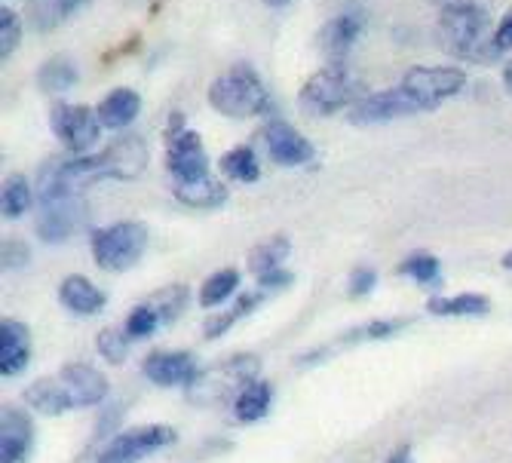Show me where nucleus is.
Wrapping results in <instances>:
<instances>
[{
    "label": "nucleus",
    "instance_id": "45",
    "mask_svg": "<svg viewBox=\"0 0 512 463\" xmlns=\"http://www.w3.org/2000/svg\"><path fill=\"white\" fill-rule=\"evenodd\" d=\"M503 267H506V270H512V252H509V255H503Z\"/></svg>",
    "mask_w": 512,
    "mask_h": 463
},
{
    "label": "nucleus",
    "instance_id": "3",
    "mask_svg": "<svg viewBox=\"0 0 512 463\" xmlns=\"http://www.w3.org/2000/svg\"><path fill=\"white\" fill-rule=\"evenodd\" d=\"M368 92L362 80H356L347 65H325L319 68L298 92V105L310 117H332L341 108H353L359 99H365Z\"/></svg>",
    "mask_w": 512,
    "mask_h": 463
},
{
    "label": "nucleus",
    "instance_id": "11",
    "mask_svg": "<svg viewBox=\"0 0 512 463\" xmlns=\"http://www.w3.org/2000/svg\"><path fill=\"white\" fill-rule=\"evenodd\" d=\"M411 114H421V108L411 102V96L402 86H393L381 92H368L365 99H359L350 108L347 120L356 126H375V123H390L399 117H411Z\"/></svg>",
    "mask_w": 512,
    "mask_h": 463
},
{
    "label": "nucleus",
    "instance_id": "10",
    "mask_svg": "<svg viewBox=\"0 0 512 463\" xmlns=\"http://www.w3.org/2000/svg\"><path fill=\"white\" fill-rule=\"evenodd\" d=\"M86 221V206L80 194L37 203V237L43 243H62L74 237Z\"/></svg>",
    "mask_w": 512,
    "mask_h": 463
},
{
    "label": "nucleus",
    "instance_id": "35",
    "mask_svg": "<svg viewBox=\"0 0 512 463\" xmlns=\"http://www.w3.org/2000/svg\"><path fill=\"white\" fill-rule=\"evenodd\" d=\"M22 43V19L13 13V7L0 10V59H13V53Z\"/></svg>",
    "mask_w": 512,
    "mask_h": 463
},
{
    "label": "nucleus",
    "instance_id": "8",
    "mask_svg": "<svg viewBox=\"0 0 512 463\" xmlns=\"http://www.w3.org/2000/svg\"><path fill=\"white\" fill-rule=\"evenodd\" d=\"M50 126H53V135L74 157L89 154L92 145L99 142V132H102V120L96 111L86 108V105H65V102L53 105Z\"/></svg>",
    "mask_w": 512,
    "mask_h": 463
},
{
    "label": "nucleus",
    "instance_id": "39",
    "mask_svg": "<svg viewBox=\"0 0 512 463\" xmlns=\"http://www.w3.org/2000/svg\"><path fill=\"white\" fill-rule=\"evenodd\" d=\"M375 283H378V273L371 270V267H356L353 273H350V286H347V292L353 295V298H362V295H368L371 289H375Z\"/></svg>",
    "mask_w": 512,
    "mask_h": 463
},
{
    "label": "nucleus",
    "instance_id": "38",
    "mask_svg": "<svg viewBox=\"0 0 512 463\" xmlns=\"http://www.w3.org/2000/svg\"><path fill=\"white\" fill-rule=\"evenodd\" d=\"M31 261V252L22 240H4V252H0V264L4 270H22Z\"/></svg>",
    "mask_w": 512,
    "mask_h": 463
},
{
    "label": "nucleus",
    "instance_id": "41",
    "mask_svg": "<svg viewBox=\"0 0 512 463\" xmlns=\"http://www.w3.org/2000/svg\"><path fill=\"white\" fill-rule=\"evenodd\" d=\"M292 280H295V276L289 273V270H283V267H279V270H273V273H267V276H261V286L264 289H286V286H292Z\"/></svg>",
    "mask_w": 512,
    "mask_h": 463
},
{
    "label": "nucleus",
    "instance_id": "2",
    "mask_svg": "<svg viewBox=\"0 0 512 463\" xmlns=\"http://www.w3.org/2000/svg\"><path fill=\"white\" fill-rule=\"evenodd\" d=\"M206 99L218 114L234 117V120L258 117V114H267L273 108L261 74L246 62H237L234 68L218 74L206 92Z\"/></svg>",
    "mask_w": 512,
    "mask_h": 463
},
{
    "label": "nucleus",
    "instance_id": "43",
    "mask_svg": "<svg viewBox=\"0 0 512 463\" xmlns=\"http://www.w3.org/2000/svg\"><path fill=\"white\" fill-rule=\"evenodd\" d=\"M503 86H506V92H512V62H506V68H503Z\"/></svg>",
    "mask_w": 512,
    "mask_h": 463
},
{
    "label": "nucleus",
    "instance_id": "4",
    "mask_svg": "<svg viewBox=\"0 0 512 463\" xmlns=\"http://www.w3.org/2000/svg\"><path fill=\"white\" fill-rule=\"evenodd\" d=\"M258 372H261L258 356H252V353L227 356V359L203 368V372H197V378L184 387V393H188V399L194 405H215L230 396L237 399L252 381H258Z\"/></svg>",
    "mask_w": 512,
    "mask_h": 463
},
{
    "label": "nucleus",
    "instance_id": "44",
    "mask_svg": "<svg viewBox=\"0 0 512 463\" xmlns=\"http://www.w3.org/2000/svg\"><path fill=\"white\" fill-rule=\"evenodd\" d=\"M264 4H267L270 10H279V7H289L292 0H264Z\"/></svg>",
    "mask_w": 512,
    "mask_h": 463
},
{
    "label": "nucleus",
    "instance_id": "27",
    "mask_svg": "<svg viewBox=\"0 0 512 463\" xmlns=\"http://www.w3.org/2000/svg\"><path fill=\"white\" fill-rule=\"evenodd\" d=\"M427 310L433 316H482L491 310L488 295H473V292H463L454 298H430Z\"/></svg>",
    "mask_w": 512,
    "mask_h": 463
},
{
    "label": "nucleus",
    "instance_id": "24",
    "mask_svg": "<svg viewBox=\"0 0 512 463\" xmlns=\"http://www.w3.org/2000/svg\"><path fill=\"white\" fill-rule=\"evenodd\" d=\"M77 83V65L68 56H53L37 68V86L46 96H59Z\"/></svg>",
    "mask_w": 512,
    "mask_h": 463
},
{
    "label": "nucleus",
    "instance_id": "31",
    "mask_svg": "<svg viewBox=\"0 0 512 463\" xmlns=\"http://www.w3.org/2000/svg\"><path fill=\"white\" fill-rule=\"evenodd\" d=\"M399 273L402 276H411V280L421 283V286H439L442 283V264L430 252H414V255H408L399 264Z\"/></svg>",
    "mask_w": 512,
    "mask_h": 463
},
{
    "label": "nucleus",
    "instance_id": "23",
    "mask_svg": "<svg viewBox=\"0 0 512 463\" xmlns=\"http://www.w3.org/2000/svg\"><path fill=\"white\" fill-rule=\"evenodd\" d=\"M172 194L178 203L194 206V209H218L221 203H227V188L215 178H206L197 184H175Z\"/></svg>",
    "mask_w": 512,
    "mask_h": 463
},
{
    "label": "nucleus",
    "instance_id": "30",
    "mask_svg": "<svg viewBox=\"0 0 512 463\" xmlns=\"http://www.w3.org/2000/svg\"><path fill=\"white\" fill-rule=\"evenodd\" d=\"M188 298H191L188 286L175 283V286H166V289L154 292L151 298H145V304L160 316L163 326H169V322H175L184 313V307H188Z\"/></svg>",
    "mask_w": 512,
    "mask_h": 463
},
{
    "label": "nucleus",
    "instance_id": "42",
    "mask_svg": "<svg viewBox=\"0 0 512 463\" xmlns=\"http://www.w3.org/2000/svg\"><path fill=\"white\" fill-rule=\"evenodd\" d=\"M387 463H411V448H408V445L396 448V451L390 454V460H387Z\"/></svg>",
    "mask_w": 512,
    "mask_h": 463
},
{
    "label": "nucleus",
    "instance_id": "36",
    "mask_svg": "<svg viewBox=\"0 0 512 463\" xmlns=\"http://www.w3.org/2000/svg\"><path fill=\"white\" fill-rule=\"evenodd\" d=\"M163 326V322H160V316L142 301V304H138L129 316H126V335L132 338V341H142V338H151L157 329Z\"/></svg>",
    "mask_w": 512,
    "mask_h": 463
},
{
    "label": "nucleus",
    "instance_id": "40",
    "mask_svg": "<svg viewBox=\"0 0 512 463\" xmlns=\"http://www.w3.org/2000/svg\"><path fill=\"white\" fill-rule=\"evenodd\" d=\"M494 46H497L500 53L512 50V13L503 16V22L497 25V31H494Z\"/></svg>",
    "mask_w": 512,
    "mask_h": 463
},
{
    "label": "nucleus",
    "instance_id": "15",
    "mask_svg": "<svg viewBox=\"0 0 512 463\" xmlns=\"http://www.w3.org/2000/svg\"><path fill=\"white\" fill-rule=\"evenodd\" d=\"M59 378L65 381L71 399L77 408H92V405H102L111 393V384L108 378L99 372L96 365H89V362H68Z\"/></svg>",
    "mask_w": 512,
    "mask_h": 463
},
{
    "label": "nucleus",
    "instance_id": "14",
    "mask_svg": "<svg viewBox=\"0 0 512 463\" xmlns=\"http://www.w3.org/2000/svg\"><path fill=\"white\" fill-rule=\"evenodd\" d=\"M142 372L157 387H188L197 378V359L184 350H154L145 356Z\"/></svg>",
    "mask_w": 512,
    "mask_h": 463
},
{
    "label": "nucleus",
    "instance_id": "5",
    "mask_svg": "<svg viewBox=\"0 0 512 463\" xmlns=\"http://www.w3.org/2000/svg\"><path fill=\"white\" fill-rule=\"evenodd\" d=\"M92 258L108 273H123L138 258L145 255L148 246V227L142 221H117L111 227H99L89 234Z\"/></svg>",
    "mask_w": 512,
    "mask_h": 463
},
{
    "label": "nucleus",
    "instance_id": "20",
    "mask_svg": "<svg viewBox=\"0 0 512 463\" xmlns=\"http://www.w3.org/2000/svg\"><path fill=\"white\" fill-rule=\"evenodd\" d=\"M59 298L77 316H96V313L105 310V301H108L99 286H92L86 276H77V273H71V276H65V280H62Z\"/></svg>",
    "mask_w": 512,
    "mask_h": 463
},
{
    "label": "nucleus",
    "instance_id": "26",
    "mask_svg": "<svg viewBox=\"0 0 512 463\" xmlns=\"http://www.w3.org/2000/svg\"><path fill=\"white\" fill-rule=\"evenodd\" d=\"M289 249H292L289 237H270V240H264L261 246H255L249 252V270L261 280V276H267V273L283 267V261L289 258Z\"/></svg>",
    "mask_w": 512,
    "mask_h": 463
},
{
    "label": "nucleus",
    "instance_id": "7",
    "mask_svg": "<svg viewBox=\"0 0 512 463\" xmlns=\"http://www.w3.org/2000/svg\"><path fill=\"white\" fill-rule=\"evenodd\" d=\"M399 86L421 111H433L467 86V74L454 65H417L405 71Z\"/></svg>",
    "mask_w": 512,
    "mask_h": 463
},
{
    "label": "nucleus",
    "instance_id": "21",
    "mask_svg": "<svg viewBox=\"0 0 512 463\" xmlns=\"http://www.w3.org/2000/svg\"><path fill=\"white\" fill-rule=\"evenodd\" d=\"M25 402L31 408H37L40 414H50V418H59V414L77 408L62 378H40V381H34L25 390Z\"/></svg>",
    "mask_w": 512,
    "mask_h": 463
},
{
    "label": "nucleus",
    "instance_id": "16",
    "mask_svg": "<svg viewBox=\"0 0 512 463\" xmlns=\"http://www.w3.org/2000/svg\"><path fill=\"white\" fill-rule=\"evenodd\" d=\"M34 448V424L22 408L0 414V463H28Z\"/></svg>",
    "mask_w": 512,
    "mask_h": 463
},
{
    "label": "nucleus",
    "instance_id": "6",
    "mask_svg": "<svg viewBox=\"0 0 512 463\" xmlns=\"http://www.w3.org/2000/svg\"><path fill=\"white\" fill-rule=\"evenodd\" d=\"M166 169L175 184H197L212 178L203 138L184 126V117L178 111L169 117V129H166Z\"/></svg>",
    "mask_w": 512,
    "mask_h": 463
},
{
    "label": "nucleus",
    "instance_id": "9",
    "mask_svg": "<svg viewBox=\"0 0 512 463\" xmlns=\"http://www.w3.org/2000/svg\"><path fill=\"white\" fill-rule=\"evenodd\" d=\"M178 439V433L166 424H151V427H135V430H126L120 436H114L102 454L96 457V463H138L145 460L148 454L172 445Z\"/></svg>",
    "mask_w": 512,
    "mask_h": 463
},
{
    "label": "nucleus",
    "instance_id": "34",
    "mask_svg": "<svg viewBox=\"0 0 512 463\" xmlns=\"http://www.w3.org/2000/svg\"><path fill=\"white\" fill-rule=\"evenodd\" d=\"M129 335H126V329H105V332H99V338H96V350H99V356L105 359V362H111V365H120V362H126V356H129Z\"/></svg>",
    "mask_w": 512,
    "mask_h": 463
},
{
    "label": "nucleus",
    "instance_id": "25",
    "mask_svg": "<svg viewBox=\"0 0 512 463\" xmlns=\"http://www.w3.org/2000/svg\"><path fill=\"white\" fill-rule=\"evenodd\" d=\"M273 402V387L267 381H252L237 399H234V414L240 424H255L270 411Z\"/></svg>",
    "mask_w": 512,
    "mask_h": 463
},
{
    "label": "nucleus",
    "instance_id": "18",
    "mask_svg": "<svg viewBox=\"0 0 512 463\" xmlns=\"http://www.w3.org/2000/svg\"><path fill=\"white\" fill-rule=\"evenodd\" d=\"M31 359V332L19 319H4L0 322V375L16 378L25 372Z\"/></svg>",
    "mask_w": 512,
    "mask_h": 463
},
{
    "label": "nucleus",
    "instance_id": "32",
    "mask_svg": "<svg viewBox=\"0 0 512 463\" xmlns=\"http://www.w3.org/2000/svg\"><path fill=\"white\" fill-rule=\"evenodd\" d=\"M237 286H240V273H237L234 267H224V270L212 273L209 280L203 283V289H200V304H203V307L224 304L230 295L237 292Z\"/></svg>",
    "mask_w": 512,
    "mask_h": 463
},
{
    "label": "nucleus",
    "instance_id": "28",
    "mask_svg": "<svg viewBox=\"0 0 512 463\" xmlns=\"http://www.w3.org/2000/svg\"><path fill=\"white\" fill-rule=\"evenodd\" d=\"M258 304H261V295H258V292H246V295H240V298L234 301V307H227L224 313H218L215 319H209V322H206L203 338L215 341V338L227 335V332H230V326H237V322H240L243 316H249Z\"/></svg>",
    "mask_w": 512,
    "mask_h": 463
},
{
    "label": "nucleus",
    "instance_id": "37",
    "mask_svg": "<svg viewBox=\"0 0 512 463\" xmlns=\"http://www.w3.org/2000/svg\"><path fill=\"white\" fill-rule=\"evenodd\" d=\"M405 319H384V322H365L362 329H353L347 335H341V344H353V341H378L387 335H396L399 329H405Z\"/></svg>",
    "mask_w": 512,
    "mask_h": 463
},
{
    "label": "nucleus",
    "instance_id": "13",
    "mask_svg": "<svg viewBox=\"0 0 512 463\" xmlns=\"http://www.w3.org/2000/svg\"><path fill=\"white\" fill-rule=\"evenodd\" d=\"M261 135H264L267 154L276 166H304L313 160V145L295 126L283 120H270Z\"/></svg>",
    "mask_w": 512,
    "mask_h": 463
},
{
    "label": "nucleus",
    "instance_id": "1",
    "mask_svg": "<svg viewBox=\"0 0 512 463\" xmlns=\"http://www.w3.org/2000/svg\"><path fill=\"white\" fill-rule=\"evenodd\" d=\"M436 37L448 56L463 59V62L491 65L500 56V50L494 46L491 16L485 7L473 4V0H460V4L442 7Z\"/></svg>",
    "mask_w": 512,
    "mask_h": 463
},
{
    "label": "nucleus",
    "instance_id": "12",
    "mask_svg": "<svg viewBox=\"0 0 512 463\" xmlns=\"http://www.w3.org/2000/svg\"><path fill=\"white\" fill-rule=\"evenodd\" d=\"M99 157L105 166V178L117 181H135L148 169V145L142 135H120Z\"/></svg>",
    "mask_w": 512,
    "mask_h": 463
},
{
    "label": "nucleus",
    "instance_id": "17",
    "mask_svg": "<svg viewBox=\"0 0 512 463\" xmlns=\"http://www.w3.org/2000/svg\"><path fill=\"white\" fill-rule=\"evenodd\" d=\"M359 31H362V22L353 13H341V16L329 19L316 34L319 53L329 59V65H347V53L356 43Z\"/></svg>",
    "mask_w": 512,
    "mask_h": 463
},
{
    "label": "nucleus",
    "instance_id": "29",
    "mask_svg": "<svg viewBox=\"0 0 512 463\" xmlns=\"http://www.w3.org/2000/svg\"><path fill=\"white\" fill-rule=\"evenodd\" d=\"M218 166H221V172L227 178L243 181V184H252V181L261 178V163H258V157H255V151L249 145H240L234 151H227Z\"/></svg>",
    "mask_w": 512,
    "mask_h": 463
},
{
    "label": "nucleus",
    "instance_id": "33",
    "mask_svg": "<svg viewBox=\"0 0 512 463\" xmlns=\"http://www.w3.org/2000/svg\"><path fill=\"white\" fill-rule=\"evenodd\" d=\"M31 209V184L22 175H10L4 184V218H22Z\"/></svg>",
    "mask_w": 512,
    "mask_h": 463
},
{
    "label": "nucleus",
    "instance_id": "19",
    "mask_svg": "<svg viewBox=\"0 0 512 463\" xmlns=\"http://www.w3.org/2000/svg\"><path fill=\"white\" fill-rule=\"evenodd\" d=\"M86 4L89 0H25V19L34 31L50 34Z\"/></svg>",
    "mask_w": 512,
    "mask_h": 463
},
{
    "label": "nucleus",
    "instance_id": "22",
    "mask_svg": "<svg viewBox=\"0 0 512 463\" xmlns=\"http://www.w3.org/2000/svg\"><path fill=\"white\" fill-rule=\"evenodd\" d=\"M138 111H142V99H138V92L126 89V86L111 89L96 108L105 129H126L138 117Z\"/></svg>",
    "mask_w": 512,
    "mask_h": 463
}]
</instances>
